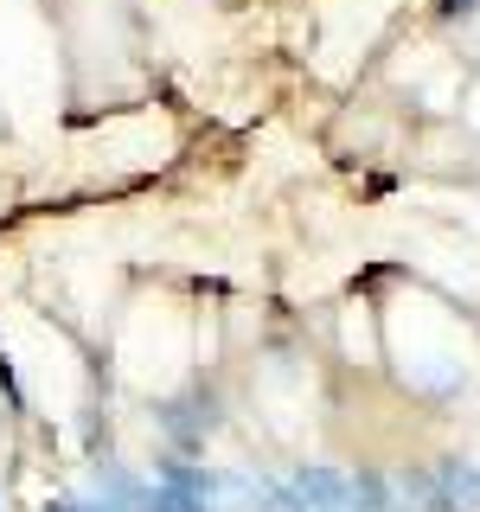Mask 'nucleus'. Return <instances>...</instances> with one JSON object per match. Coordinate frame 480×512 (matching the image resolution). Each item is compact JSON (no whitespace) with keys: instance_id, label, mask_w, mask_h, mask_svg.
I'll use <instances>...</instances> for the list:
<instances>
[{"instance_id":"f257e3e1","label":"nucleus","mask_w":480,"mask_h":512,"mask_svg":"<svg viewBox=\"0 0 480 512\" xmlns=\"http://www.w3.org/2000/svg\"><path fill=\"white\" fill-rule=\"evenodd\" d=\"M148 423L167 455H186V461H205V448L224 436V423H231V410H224L218 384L212 378H186L180 391H160L148 404Z\"/></svg>"},{"instance_id":"f03ea898","label":"nucleus","mask_w":480,"mask_h":512,"mask_svg":"<svg viewBox=\"0 0 480 512\" xmlns=\"http://www.w3.org/2000/svg\"><path fill=\"white\" fill-rule=\"evenodd\" d=\"M52 512H154V487L135 461L96 455L64 493H52Z\"/></svg>"},{"instance_id":"7ed1b4c3","label":"nucleus","mask_w":480,"mask_h":512,"mask_svg":"<svg viewBox=\"0 0 480 512\" xmlns=\"http://www.w3.org/2000/svg\"><path fill=\"white\" fill-rule=\"evenodd\" d=\"M397 90L423 116H461L468 64H461V52H448V45H410V58H397Z\"/></svg>"},{"instance_id":"20e7f679","label":"nucleus","mask_w":480,"mask_h":512,"mask_svg":"<svg viewBox=\"0 0 480 512\" xmlns=\"http://www.w3.org/2000/svg\"><path fill=\"white\" fill-rule=\"evenodd\" d=\"M148 487H154V512H224L218 461H186V455L160 448L154 468H148Z\"/></svg>"},{"instance_id":"39448f33","label":"nucleus","mask_w":480,"mask_h":512,"mask_svg":"<svg viewBox=\"0 0 480 512\" xmlns=\"http://www.w3.org/2000/svg\"><path fill=\"white\" fill-rule=\"evenodd\" d=\"M282 480L295 487V500L308 506V512H359L352 468H340V461H288Z\"/></svg>"},{"instance_id":"423d86ee","label":"nucleus","mask_w":480,"mask_h":512,"mask_svg":"<svg viewBox=\"0 0 480 512\" xmlns=\"http://www.w3.org/2000/svg\"><path fill=\"white\" fill-rule=\"evenodd\" d=\"M429 474H436L442 500L455 512H480V461L474 455H436L429 461Z\"/></svg>"},{"instance_id":"0eeeda50","label":"nucleus","mask_w":480,"mask_h":512,"mask_svg":"<svg viewBox=\"0 0 480 512\" xmlns=\"http://www.w3.org/2000/svg\"><path fill=\"white\" fill-rule=\"evenodd\" d=\"M436 26H480V0H436Z\"/></svg>"},{"instance_id":"6e6552de","label":"nucleus","mask_w":480,"mask_h":512,"mask_svg":"<svg viewBox=\"0 0 480 512\" xmlns=\"http://www.w3.org/2000/svg\"><path fill=\"white\" fill-rule=\"evenodd\" d=\"M461 128L480 135V77H468V90H461Z\"/></svg>"},{"instance_id":"1a4fd4ad","label":"nucleus","mask_w":480,"mask_h":512,"mask_svg":"<svg viewBox=\"0 0 480 512\" xmlns=\"http://www.w3.org/2000/svg\"><path fill=\"white\" fill-rule=\"evenodd\" d=\"M0 512H7V506H0Z\"/></svg>"}]
</instances>
